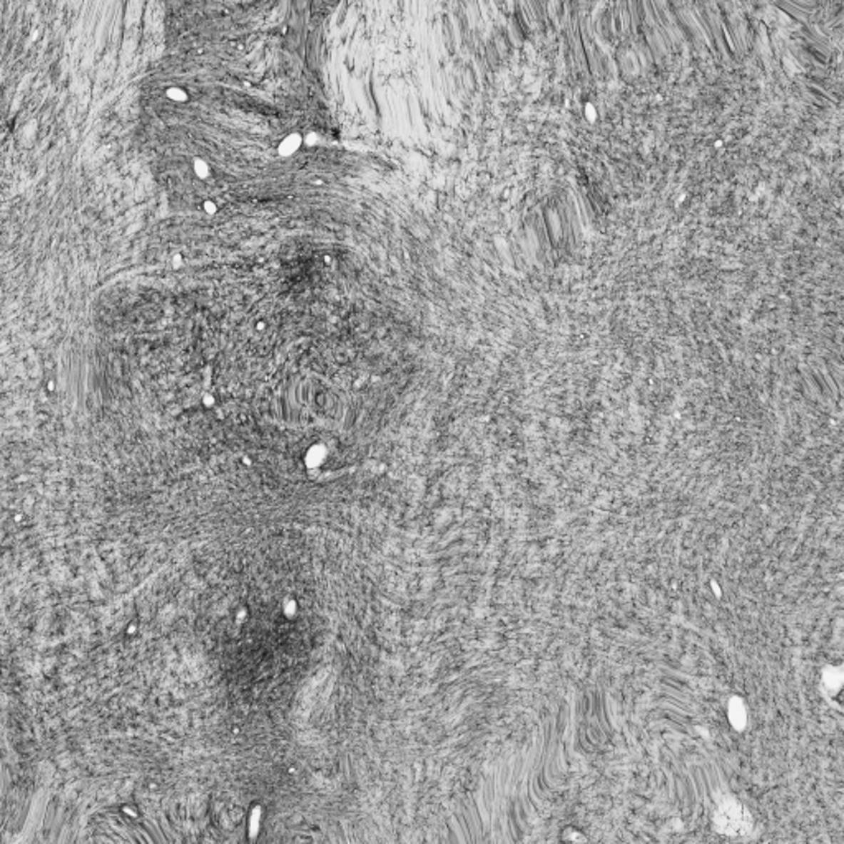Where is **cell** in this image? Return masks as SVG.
Here are the masks:
<instances>
[{"label": "cell", "mask_w": 844, "mask_h": 844, "mask_svg": "<svg viewBox=\"0 0 844 844\" xmlns=\"http://www.w3.org/2000/svg\"><path fill=\"white\" fill-rule=\"evenodd\" d=\"M714 825L716 830L723 833V835L739 836L746 835L751 830L752 818L741 803H737L734 800H727L721 805L719 811L716 813Z\"/></svg>", "instance_id": "6da1fadb"}, {"label": "cell", "mask_w": 844, "mask_h": 844, "mask_svg": "<svg viewBox=\"0 0 844 844\" xmlns=\"http://www.w3.org/2000/svg\"><path fill=\"white\" fill-rule=\"evenodd\" d=\"M731 721L737 729L744 727L746 724V711L742 708V703L739 699H734L731 703Z\"/></svg>", "instance_id": "7a4b0ae2"}]
</instances>
